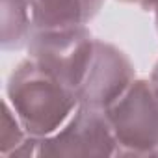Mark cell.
Returning a JSON list of instances; mask_svg holds the SVG:
<instances>
[{
    "label": "cell",
    "mask_w": 158,
    "mask_h": 158,
    "mask_svg": "<svg viewBox=\"0 0 158 158\" xmlns=\"http://www.w3.org/2000/svg\"><path fill=\"white\" fill-rule=\"evenodd\" d=\"M6 99L21 119L24 130L35 138L54 134L78 108V93L37 67L23 60L8 78Z\"/></svg>",
    "instance_id": "obj_1"
},
{
    "label": "cell",
    "mask_w": 158,
    "mask_h": 158,
    "mask_svg": "<svg viewBox=\"0 0 158 158\" xmlns=\"http://www.w3.org/2000/svg\"><path fill=\"white\" fill-rule=\"evenodd\" d=\"M108 119L117 141L115 156H154L158 151V89L151 80L136 78L112 104Z\"/></svg>",
    "instance_id": "obj_2"
},
{
    "label": "cell",
    "mask_w": 158,
    "mask_h": 158,
    "mask_svg": "<svg viewBox=\"0 0 158 158\" xmlns=\"http://www.w3.org/2000/svg\"><path fill=\"white\" fill-rule=\"evenodd\" d=\"M95 37L88 26L34 30L28 58L67 88L78 91L93 56Z\"/></svg>",
    "instance_id": "obj_3"
},
{
    "label": "cell",
    "mask_w": 158,
    "mask_h": 158,
    "mask_svg": "<svg viewBox=\"0 0 158 158\" xmlns=\"http://www.w3.org/2000/svg\"><path fill=\"white\" fill-rule=\"evenodd\" d=\"M115 149L117 141L106 110L78 104L54 134L41 138L39 156H115Z\"/></svg>",
    "instance_id": "obj_4"
},
{
    "label": "cell",
    "mask_w": 158,
    "mask_h": 158,
    "mask_svg": "<svg viewBox=\"0 0 158 158\" xmlns=\"http://www.w3.org/2000/svg\"><path fill=\"white\" fill-rule=\"evenodd\" d=\"M136 80V69L130 58L112 43L95 39L93 56L84 80L78 88L80 104L108 110L115 104Z\"/></svg>",
    "instance_id": "obj_5"
},
{
    "label": "cell",
    "mask_w": 158,
    "mask_h": 158,
    "mask_svg": "<svg viewBox=\"0 0 158 158\" xmlns=\"http://www.w3.org/2000/svg\"><path fill=\"white\" fill-rule=\"evenodd\" d=\"M34 30L86 26L101 11L104 0H28Z\"/></svg>",
    "instance_id": "obj_6"
},
{
    "label": "cell",
    "mask_w": 158,
    "mask_h": 158,
    "mask_svg": "<svg viewBox=\"0 0 158 158\" xmlns=\"http://www.w3.org/2000/svg\"><path fill=\"white\" fill-rule=\"evenodd\" d=\"M2 8V50H19L28 45L34 34V21L28 0H0Z\"/></svg>",
    "instance_id": "obj_7"
},
{
    "label": "cell",
    "mask_w": 158,
    "mask_h": 158,
    "mask_svg": "<svg viewBox=\"0 0 158 158\" xmlns=\"http://www.w3.org/2000/svg\"><path fill=\"white\" fill-rule=\"evenodd\" d=\"M26 136L28 132L24 130L21 119L17 117V114L6 99L2 106V127H0V154L10 156L26 139Z\"/></svg>",
    "instance_id": "obj_8"
},
{
    "label": "cell",
    "mask_w": 158,
    "mask_h": 158,
    "mask_svg": "<svg viewBox=\"0 0 158 158\" xmlns=\"http://www.w3.org/2000/svg\"><path fill=\"white\" fill-rule=\"evenodd\" d=\"M143 11H151V13H156L158 11V0H139L138 4Z\"/></svg>",
    "instance_id": "obj_9"
},
{
    "label": "cell",
    "mask_w": 158,
    "mask_h": 158,
    "mask_svg": "<svg viewBox=\"0 0 158 158\" xmlns=\"http://www.w3.org/2000/svg\"><path fill=\"white\" fill-rule=\"evenodd\" d=\"M123 4H139V0H119Z\"/></svg>",
    "instance_id": "obj_10"
},
{
    "label": "cell",
    "mask_w": 158,
    "mask_h": 158,
    "mask_svg": "<svg viewBox=\"0 0 158 158\" xmlns=\"http://www.w3.org/2000/svg\"><path fill=\"white\" fill-rule=\"evenodd\" d=\"M154 26H156V34H158V11L154 13Z\"/></svg>",
    "instance_id": "obj_11"
}]
</instances>
